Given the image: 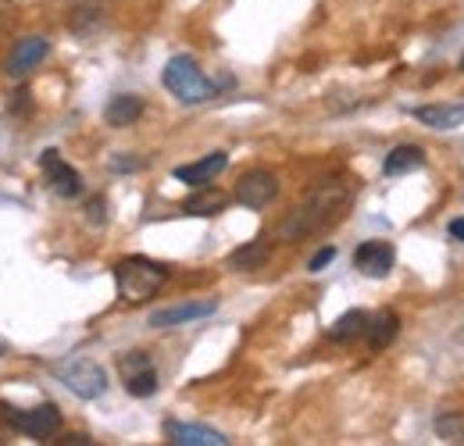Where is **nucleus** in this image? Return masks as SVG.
<instances>
[{"mask_svg":"<svg viewBox=\"0 0 464 446\" xmlns=\"http://www.w3.org/2000/svg\"><path fill=\"white\" fill-rule=\"evenodd\" d=\"M350 208V189L340 179H329V182H318L296 208H290V215L279 222V239L296 243V239H307L329 225H336Z\"/></svg>","mask_w":464,"mask_h":446,"instance_id":"nucleus-1","label":"nucleus"},{"mask_svg":"<svg viewBox=\"0 0 464 446\" xmlns=\"http://www.w3.org/2000/svg\"><path fill=\"white\" fill-rule=\"evenodd\" d=\"M118 296L129 304H143L150 300L165 282H169V268L150 261V257H125L115 265Z\"/></svg>","mask_w":464,"mask_h":446,"instance_id":"nucleus-2","label":"nucleus"},{"mask_svg":"<svg viewBox=\"0 0 464 446\" xmlns=\"http://www.w3.org/2000/svg\"><path fill=\"white\" fill-rule=\"evenodd\" d=\"M161 79H165L169 93H172L175 101H182V104H204V101H211L218 93V86H229L232 82V79H222V82L204 79V72L197 68V61L186 54L172 57L165 64V75Z\"/></svg>","mask_w":464,"mask_h":446,"instance_id":"nucleus-3","label":"nucleus"},{"mask_svg":"<svg viewBox=\"0 0 464 446\" xmlns=\"http://www.w3.org/2000/svg\"><path fill=\"white\" fill-rule=\"evenodd\" d=\"M54 375L68 390L75 393L79 400H101L108 393V375L97 361L90 357H68V361H58L54 364Z\"/></svg>","mask_w":464,"mask_h":446,"instance_id":"nucleus-4","label":"nucleus"},{"mask_svg":"<svg viewBox=\"0 0 464 446\" xmlns=\"http://www.w3.org/2000/svg\"><path fill=\"white\" fill-rule=\"evenodd\" d=\"M118 375H121V386L129 396H136V400H147V396H154L158 393V368H154V361H150V354L147 350H129V354H121L118 357Z\"/></svg>","mask_w":464,"mask_h":446,"instance_id":"nucleus-5","label":"nucleus"},{"mask_svg":"<svg viewBox=\"0 0 464 446\" xmlns=\"http://www.w3.org/2000/svg\"><path fill=\"white\" fill-rule=\"evenodd\" d=\"M0 411H4V418H7L18 432H25V436H33V440H51V436L61 432V411L54 403H40V407H29V411L4 403Z\"/></svg>","mask_w":464,"mask_h":446,"instance_id":"nucleus-6","label":"nucleus"},{"mask_svg":"<svg viewBox=\"0 0 464 446\" xmlns=\"http://www.w3.org/2000/svg\"><path fill=\"white\" fill-rule=\"evenodd\" d=\"M40 168H44V182H47V189H51L54 197L72 200V197L82 193V175L61 158V150H44Z\"/></svg>","mask_w":464,"mask_h":446,"instance_id":"nucleus-7","label":"nucleus"},{"mask_svg":"<svg viewBox=\"0 0 464 446\" xmlns=\"http://www.w3.org/2000/svg\"><path fill=\"white\" fill-rule=\"evenodd\" d=\"M276 197H279V179H276L272 171H265V168H254V171H246V175L236 182V200H239L243 208H250V211L268 208Z\"/></svg>","mask_w":464,"mask_h":446,"instance_id":"nucleus-8","label":"nucleus"},{"mask_svg":"<svg viewBox=\"0 0 464 446\" xmlns=\"http://www.w3.org/2000/svg\"><path fill=\"white\" fill-rule=\"evenodd\" d=\"M393 261H397V254H393V247L382 243V239H368V243H361V247L353 250V268H357L361 276H368V279H386L390 268H393Z\"/></svg>","mask_w":464,"mask_h":446,"instance_id":"nucleus-9","label":"nucleus"},{"mask_svg":"<svg viewBox=\"0 0 464 446\" xmlns=\"http://www.w3.org/2000/svg\"><path fill=\"white\" fill-rule=\"evenodd\" d=\"M51 54V40L47 36H25L14 51H11V57H7V75L11 79H25L33 68H40V61Z\"/></svg>","mask_w":464,"mask_h":446,"instance_id":"nucleus-10","label":"nucleus"},{"mask_svg":"<svg viewBox=\"0 0 464 446\" xmlns=\"http://www.w3.org/2000/svg\"><path fill=\"white\" fill-rule=\"evenodd\" d=\"M218 311V300H189V304H175V307H161L150 315V325L154 329H175V325H186V322H197V318H208Z\"/></svg>","mask_w":464,"mask_h":446,"instance_id":"nucleus-11","label":"nucleus"},{"mask_svg":"<svg viewBox=\"0 0 464 446\" xmlns=\"http://www.w3.org/2000/svg\"><path fill=\"white\" fill-rule=\"evenodd\" d=\"M165 440L172 446H226L229 443L218 429L193 425V422H165Z\"/></svg>","mask_w":464,"mask_h":446,"instance_id":"nucleus-12","label":"nucleus"},{"mask_svg":"<svg viewBox=\"0 0 464 446\" xmlns=\"http://www.w3.org/2000/svg\"><path fill=\"white\" fill-rule=\"evenodd\" d=\"M226 165H229V154L215 150V154H208V158H200L193 165H179L175 168V179L186 182V186H208L211 179H218L226 171Z\"/></svg>","mask_w":464,"mask_h":446,"instance_id":"nucleus-13","label":"nucleus"},{"mask_svg":"<svg viewBox=\"0 0 464 446\" xmlns=\"http://www.w3.org/2000/svg\"><path fill=\"white\" fill-rule=\"evenodd\" d=\"M140 114H143V97H136V93H118V97L108 101V108H104V118H108L111 129H129V125H136Z\"/></svg>","mask_w":464,"mask_h":446,"instance_id":"nucleus-14","label":"nucleus"},{"mask_svg":"<svg viewBox=\"0 0 464 446\" xmlns=\"http://www.w3.org/2000/svg\"><path fill=\"white\" fill-rule=\"evenodd\" d=\"M401 333V318L393 315V311H379L375 318H368V325H364V339H368V346L372 350H386L393 339Z\"/></svg>","mask_w":464,"mask_h":446,"instance_id":"nucleus-15","label":"nucleus"},{"mask_svg":"<svg viewBox=\"0 0 464 446\" xmlns=\"http://www.w3.org/2000/svg\"><path fill=\"white\" fill-rule=\"evenodd\" d=\"M414 118L429 129H458L464 121V104H425L414 108Z\"/></svg>","mask_w":464,"mask_h":446,"instance_id":"nucleus-16","label":"nucleus"},{"mask_svg":"<svg viewBox=\"0 0 464 446\" xmlns=\"http://www.w3.org/2000/svg\"><path fill=\"white\" fill-rule=\"evenodd\" d=\"M421 165H425V150L414 147V143H401V147H393V150L386 154L382 171H386V175H407V171H418Z\"/></svg>","mask_w":464,"mask_h":446,"instance_id":"nucleus-17","label":"nucleus"},{"mask_svg":"<svg viewBox=\"0 0 464 446\" xmlns=\"http://www.w3.org/2000/svg\"><path fill=\"white\" fill-rule=\"evenodd\" d=\"M226 204H229V197L226 193H218V189H211V186H200L186 204H182V211L186 215H200V218H211V215H218V211H226Z\"/></svg>","mask_w":464,"mask_h":446,"instance_id":"nucleus-18","label":"nucleus"},{"mask_svg":"<svg viewBox=\"0 0 464 446\" xmlns=\"http://www.w3.org/2000/svg\"><path fill=\"white\" fill-rule=\"evenodd\" d=\"M265 261H268V243H265V239L243 243L239 250L229 254V268H236V272H254V268H261Z\"/></svg>","mask_w":464,"mask_h":446,"instance_id":"nucleus-19","label":"nucleus"},{"mask_svg":"<svg viewBox=\"0 0 464 446\" xmlns=\"http://www.w3.org/2000/svg\"><path fill=\"white\" fill-rule=\"evenodd\" d=\"M364 325H368V315H364V311H347V315H340V318L329 325V339H333V343H350V339L364 335Z\"/></svg>","mask_w":464,"mask_h":446,"instance_id":"nucleus-20","label":"nucleus"},{"mask_svg":"<svg viewBox=\"0 0 464 446\" xmlns=\"http://www.w3.org/2000/svg\"><path fill=\"white\" fill-rule=\"evenodd\" d=\"M436 432H440L447 443H461L464 440V418H458V414H443V418H436Z\"/></svg>","mask_w":464,"mask_h":446,"instance_id":"nucleus-21","label":"nucleus"},{"mask_svg":"<svg viewBox=\"0 0 464 446\" xmlns=\"http://www.w3.org/2000/svg\"><path fill=\"white\" fill-rule=\"evenodd\" d=\"M86 222L90 225L108 222V200H104V197H90V200H86Z\"/></svg>","mask_w":464,"mask_h":446,"instance_id":"nucleus-22","label":"nucleus"},{"mask_svg":"<svg viewBox=\"0 0 464 446\" xmlns=\"http://www.w3.org/2000/svg\"><path fill=\"white\" fill-rule=\"evenodd\" d=\"M333 257H336V247H322V250L307 261V272H322L325 265H333Z\"/></svg>","mask_w":464,"mask_h":446,"instance_id":"nucleus-23","label":"nucleus"},{"mask_svg":"<svg viewBox=\"0 0 464 446\" xmlns=\"http://www.w3.org/2000/svg\"><path fill=\"white\" fill-rule=\"evenodd\" d=\"M143 165H147L143 158H125V154H115V158H111V171H140Z\"/></svg>","mask_w":464,"mask_h":446,"instance_id":"nucleus-24","label":"nucleus"},{"mask_svg":"<svg viewBox=\"0 0 464 446\" xmlns=\"http://www.w3.org/2000/svg\"><path fill=\"white\" fill-rule=\"evenodd\" d=\"M29 104V90H18V93H11V104H7V112H22Z\"/></svg>","mask_w":464,"mask_h":446,"instance_id":"nucleus-25","label":"nucleus"},{"mask_svg":"<svg viewBox=\"0 0 464 446\" xmlns=\"http://www.w3.org/2000/svg\"><path fill=\"white\" fill-rule=\"evenodd\" d=\"M450 236L464 243V218H454V222H450Z\"/></svg>","mask_w":464,"mask_h":446,"instance_id":"nucleus-26","label":"nucleus"},{"mask_svg":"<svg viewBox=\"0 0 464 446\" xmlns=\"http://www.w3.org/2000/svg\"><path fill=\"white\" fill-rule=\"evenodd\" d=\"M4 354H7V339L0 335V357H4Z\"/></svg>","mask_w":464,"mask_h":446,"instance_id":"nucleus-27","label":"nucleus"},{"mask_svg":"<svg viewBox=\"0 0 464 446\" xmlns=\"http://www.w3.org/2000/svg\"><path fill=\"white\" fill-rule=\"evenodd\" d=\"M461 72H464V54H461Z\"/></svg>","mask_w":464,"mask_h":446,"instance_id":"nucleus-28","label":"nucleus"}]
</instances>
